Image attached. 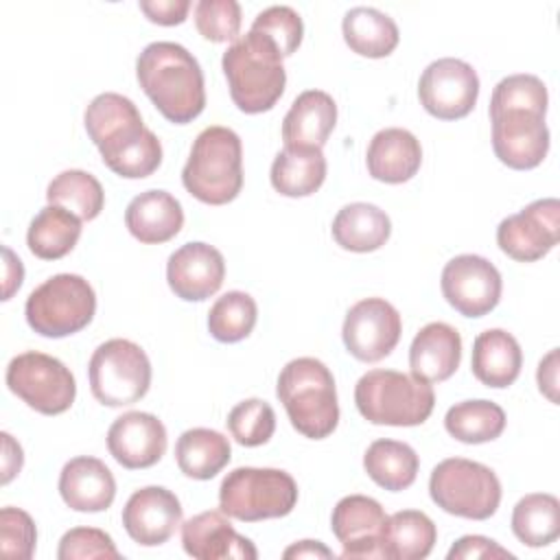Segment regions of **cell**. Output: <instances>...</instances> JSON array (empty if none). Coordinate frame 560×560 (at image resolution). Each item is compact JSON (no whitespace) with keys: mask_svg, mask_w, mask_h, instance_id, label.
I'll return each instance as SVG.
<instances>
[{"mask_svg":"<svg viewBox=\"0 0 560 560\" xmlns=\"http://www.w3.org/2000/svg\"><path fill=\"white\" fill-rule=\"evenodd\" d=\"M512 532L527 547H547L560 536V501L547 492L525 494L512 512Z\"/></svg>","mask_w":560,"mask_h":560,"instance_id":"e575fe53","label":"cell"},{"mask_svg":"<svg viewBox=\"0 0 560 560\" xmlns=\"http://www.w3.org/2000/svg\"><path fill=\"white\" fill-rule=\"evenodd\" d=\"M83 122L105 166L116 175L142 179L153 175L162 164V144L158 136L144 127L131 98L103 92L85 107Z\"/></svg>","mask_w":560,"mask_h":560,"instance_id":"6da1fadb","label":"cell"},{"mask_svg":"<svg viewBox=\"0 0 560 560\" xmlns=\"http://www.w3.org/2000/svg\"><path fill=\"white\" fill-rule=\"evenodd\" d=\"M547 85L534 74H510L501 79L490 98V114L503 109H534L547 114Z\"/></svg>","mask_w":560,"mask_h":560,"instance_id":"ab89813d","label":"cell"},{"mask_svg":"<svg viewBox=\"0 0 560 560\" xmlns=\"http://www.w3.org/2000/svg\"><path fill=\"white\" fill-rule=\"evenodd\" d=\"M400 315L383 298H365L350 306L341 328L346 350L363 363L385 359L400 341Z\"/></svg>","mask_w":560,"mask_h":560,"instance_id":"9a60e30c","label":"cell"},{"mask_svg":"<svg viewBox=\"0 0 560 560\" xmlns=\"http://www.w3.org/2000/svg\"><path fill=\"white\" fill-rule=\"evenodd\" d=\"M140 11L160 26L182 24L190 11V0H140Z\"/></svg>","mask_w":560,"mask_h":560,"instance_id":"bcb514c9","label":"cell"},{"mask_svg":"<svg viewBox=\"0 0 560 560\" xmlns=\"http://www.w3.org/2000/svg\"><path fill=\"white\" fill-rule=\"evenodd\" d=\"M96 313L92 284L77 273H57L31 291L24 304L28 326L50 339L83 330Z\"/></svg>","mask_w":560,"mask_h":560,"instance_id":"ba28073f","label":"cell"},{"mask_svg":"<svg viewBox=\"0 0 560 560\" xmlns=\"http://www.w3.org/2000/svg\"><path fill=\"white\" fill-rule=\"evenodd\" d=\"M249 31L269 37L278 46L282 57H291L298 50V46L302 44L304 24L295 9H291L287 4H276V7L260 11L254 18Z\"/></svg>","mask_w":560,"mask_h":560,"instance_id":"60d3db41","label":"cell"},{"mask_svg":"<svg viewBox=\"0 0 560 560\" xmlns=\"http://www.w3.org/2000/svg\"><path fill=\"white\" fill-rule=\"evenodd\" d=\"M291 427L311 440L328 438L339 422V402L332 372L313 357L289 361L276 385Z\"/></svg>","mask_w":560,"mask_h":560,"instance_id":"277c9868","label":"cell"},{"mask_svg":"<svg viewBox=\"0 0 560 560\" xmlns=\"http://www.w3.org/2000/svg\"><path fill=\"white\" fill-rule=\"evenodd\" d=\"M330 232L339 247L357 254H368L387 243L392 234V221L378 206L357 201L343 206L337 212Z\"/></svg>","mask_w":560,"mask_h":560,"instance_id":"83f0119b","label":"cell"},{"mask_svg":"<svg viewBox=\"0 0 560 560\" xmlns=\"http://www.w3.org/2000/svg\"><path fill=\"white\" fill-rule=\"evenodd\" d=\"M442 295L464 317H483L501 300V273L483 256L459 254L442 269Z\"/></svg>","mask_w":560,"mask_h":560,"instance_id":"5bb4252c","label":"cell"},{"mask_svg":"<svg viewBox=\"0 0 560 560\" xmlns=\"http://www.w3.org/2000/svg\"><path fill=\"white\" fill-rule=\"evenodd\" d=\"M221 66L230 96L241 112L262 114L280 101L287 85V72L282 55L269 37L249 31L228 46Z\"/></svg>","mask_w":560,"mask_h":560,"instance_id":"3957f363","label":"cell"},{"mask_svg":"<svg viewBox=\"0 0 560 560\" xmlns=\"http://www.w3.org/2000/svg\"><path fill=\"white\" fill-rule=\"evenodd\" d=\"M337 125V103L324 90L302 92L282 120V140L287 147L322 149Z\"/></svg>","mask_w":560,"mask_h":560,"instance_id":"484cf974","label":"cell"},{"mask_svg":"<svg viewBox=\"0 0 560 560\" xmlns=\"http://www.w3.org/2000/svg\"><path fill=\"white\" fill-rule=\"evenodd\" d=\"M282 558H287V560H291V558H326V560H332L335 553L319 540H300V542H293L291 547H287Z\"/></svg>","mask_w":560,"mask_h":560,"instance_id":"f907efd6","label":"cell"},{"mask_svg":"<svg viewBox=\"0 0 560 560\" xmlns=\"http://www.w3.org/2000/svg\"><path fill=\"white\" fill-rule=\"evenodd\" d=\"M271 186L284 197H308L326 179V158L317 147H287L271 162Z\"/></svg>","mask_w":560,"mask_h":560,"instance_id":"f1b7e54d","label":"cell"},{"mask_svg":"<svg viewBox=\"0 0 560 560\" xmlns=\"http://www.w3.org/2000/svg\"><path fill=\"white\" fill-rule=\"evenodd\" d=\"M4 254V293L2 300H11V295L20 289L22 280H24V267L22 260L11 252V247H2Z\"/></svg>","mask_w":560,"mask_h":560,"instance_id":"681fc988","label":"cell"},{"mask_svg":"<svg viewBox=\"0 0 560 560\" xmlns=\"http://www.w3.org/2000/svg\"><path fill=\"white\" fill-rule=\"evenodd\" d=\"M92 396L105 407H127L147 396L151 385V361L129 339L101 343L88 365Z\"/></svg>","mask_w":560,"mask_h":560,"instance_id":"30bf717a","label":"cell"},{"mask_svg":"<svg viewBox=\"0 0 560 560\" xmlns=\"http://www.w3.org/2000/svg\"><path fill=\"white\" fill-rule=\"evenodd\" d=\"M368 173L385 184L409 182L422 164L418 138L400 127H387L374 133L365 151Z\"/></svg>","mask_w":560,"mask_h":560,"instance_id":"cb8c5ba5","label":"cell"},{"mask_svg":"<svg viewBox=\"0 0 560 560\" xmlns=\"http://www.w3.org/2000/svg\"><path fill=\"white\" fill-rule=\"evenodd\" d=\"M462 361V337L444 322H431L418 330L409 348L411 376L424 383H442L455 374Z\"/></svg>","mask_w":560,"mask_h":560,"instance_id":"7402d4cb","label":"cell"},{"mask_svg":"<svg viewBox=\"0 0 560 560\" xmlns=\"http://www.w3.org/2000/svg\"><path fill=\"white\" fill-rule=\"evenodd\" d=\"M438 540L435 523L420 510H400L387 516L383 529V558L422 560Z\"/></svg>","mask_w":560,"mask_h":560,"instance_id":"d6a6232c","label":"cell"},{"mask_svg":"<svg viewBox=\"0 0 560 560\" xmlns=\"http://www.w3.org/2000/svg\"><path fill=\"white\" fill-rule=\"evenodd\" d=\"M182 525L179 499L162 486L136 490L122 508V527L142 547L164 545Z\"/></svg>","mask_w":560,"mask_h":560,"instance_id":"ac0fdd59","label":"cell"},{"mask_svg":"<svg viewBox=\"0 0 560 560\" xmlns=\"http://www.w3.org/2000/svg\"><path fill=\"white\" fill-rule=\"evenodd\" d=\"M195 24L208 42H232L241 31V4L236 0H199L195 4Z\"/></svg>","mask_w":560,"mask_h":560,"instance_id":"b9f144b4","label":"cell"},{"mask_svg":"<svg viewBox=\"0 0 560 560\" xmlns=\"http://www.w3.org/2000/svg\"><path fill=\"white\" fill-rule=\"evenodd\" d=\"M46 199L52 206H61L77 214L81 221H92L105 206V192L101 182L81 168L61 171L46 188Z\"/></svg>","mask_w":560,"mask_h":560,"instance_id":"8d00e7d4","label":"cell"},{"mask_svg":"<svg viewBox=\"0 0 560 560\" xmlns=\"http://www.w3.org/2000/svg\"><path fill=\"white\" fill-rule=\"evenodd\" d=\"M341 31L350 50L370 59L392 55L400 39L396 22L387 13L372 7L350 9L343 15Z\"/></svg>","mask_w":560,"mask_h":560,"instance_id":"f546056e","label":"cell"},{"mask_svg":"<svg viewBox=\"0 0 560 560\" xmlns=\"http://www.w3.org/2000/svg\"><path fill=\"white\" fill-rule=\"evenodd\" d=\"M422 107L440 120H457L472 112L479 96L475 68L455 57L431 61L418 81Z\"/></svg>","mask_w":560,"mask_h":560,"instance_id":"7c38bea8","label":"cell"},{"mask_svg":"<svg viewBox=\"0 0 560 560\" xmlns=\"http://www.w3.org/2000/svg\"><path fill=\"white\" fill-rule=\"evenodd\" d=\"M354 405L372 424L418 427L433 407L435 394L431 383L396 370H370L354 387Z\"/></svg>","mask_w":560,"mask_h":560,"instance_id":"8992f818","label":"cell"},{"mask_svg":"<svg viewBox=\"0 0 560 560\" xmlns=\"http://www.w3.org/2000/svg\"><path fill=\"white\" fill-rule=\"evenodd\" d=\"M228 429L241 446L267 444L276 431V413L267 400L247 398L241 400L228 413Z\"/></svg>","mask_w":560,"mask_h":560,"instance_id":"f35d334b","label":"cell"},{"mask_svg":"<svg viewBox=\"0 0 560 560\" xmlns=\"http://www.w3.org/2000/svg\"><path fill=\"white\" fill-rule=\"evenodd\" d=\"M7 385L20 400L44 416L68 411L77 396L72 372L59 359L37 350L22 352L9 361Z\"/></svg>","mask_w":560,"mask_h":560,"instance_id":"8fae6325","label":"cell"},{"mask_svg":"<svg viewBox=\"0 0 560 560\" xmlns=\"http://www.w3.org/2000/svg\"><path fill=\"white\" fill-rule=\"evenodd\" d=\"M521 346L508 330L490 328L475 337L470 368L475 378L486 387L503 389L512 385L521 374Z\"/></svg>","mask_w":560,"mask_h":560,"instance_id":"4316f807","label":"cell"},{"mask_svg":"<svg viewBox=\"0 0 560 560\" xmlns=\"http://www.w3.org/2000/svg\"><path fill=\"white\" fill-rule=\"evenodd\" d=\"M166 442L162 420L147 411H127L118 416L107 431L109 455L129 470L158 464L166 453Z\"/></svg>","mask_w":560,"mask_h":560,"instance_id":"ffe728a7","label":"cell"},{"mask_svg":"<svg viewBox=\"0 0 560 560\" xmlns=\"http://www.w3.org/2000/svg\"><path fill=\"white\" fill-rule=\"evenodd\" d=\"M59 560H118L120 551L116 549L109 534L96 527H72L68 529L57 549Z\"/></svg>","mask_w":560,"mask_h":560,"instance_id":"7bdbcfd3","label":"cell"},{"mask_svg":"<svg viewBox=\"0 0 560 560\" xmlns=\"http://www.w3.org/2000/svg\"><path fill=\"white\" fill-rule=\"evenodd\" d=\"M258 317L256 300L245 291L223 293L208 313V330L221 343H236L245 339Z\"/></svg>","mask_w":560,"mask_h":560,"instance_id":"74e56055","label":"cell"},{"mask_svg":"<svg viewBox=\"0 0 560 560\" xmlns=\"http://www.w3.org/2000/svg\"><path fill=\"white\" fill-rule=\"evenodd\" d=\"M492 149L501 164L514 171L536 168L549 151L545 114L534 109H503L490 114Z\"/></svg>","mask_w":560,"mask_h":560,"instance_id":"2e32d148","label":"cell"},{"mask_svg":"<svg viewBox=\"0 0 560 560\" xmlns=\"http://www.w3.org/2000/svg\"><path fill=\"white\" fill-rule=\"evenodd\" d=\"M444 427L457 442L483 444L503 433L505 411L492 400H464L446 411Z\"/></svg>","mask_w":560,"mask_h":560,"instance_id":"d590c367","label":"cell"},{"mask_svg":"<svg viewBox=\"0 0 560 560\" xmlns=\"http://www.w3.org/2000/svg\"><path fill=\"white\" fill-rule=\"evenodd\" d=\"M182 547L199 560H256L254 542L241 536L223 512L210 510L182 523Z\"/></svg>","mask_w":560,"mask_h":560,"instance_id":"44dd1931","label":"cell"},{"mask_svg":"<svg viewBox=\"0 0 560 560\" xmlns=\"http://www.w3.org/2000/svg\"><path fill=\"white\" fill-rule=\"evenodd\" d=\"M232 457L230 442L223 433L212 429H188L177 438L175 462L179 470L190 479H212L221 472Z\"/></svg>","mask_w":560,"mask_h":560,"instance_id":"4dcf8cb0","label":"cell"},{"mask_svg":"<svg viewBox=\"0 0 560 560\" xmlns=\"http://www.w3.org/2000/svg\"><path fill=\"white\" fill-rule=\"evenodd\" d=\"M136 77L158 112L175 122L195 120L206 107L199 61L175 42H153L136 59Z\"/></svg>","mask_w":560,"mask_h":560,"instance_id":"7a4b0ae2","label":"cell"},{"mask_svg":"<svg viewBox=\"0 0 560 560\" xmlns=\"http://www.w3.org/2000/svg\"><path fill=\"white\" fill-rule=\"evenodd\" d=\"M536 381H538L540 394H545L551 402H558V348L549 350L540 359Z\"/></svg>","mask_w":560,"mask_h":560,"instance_id":"7dc6e473","label":"cell"},{"mask_svg":"<svg viewBox=\"0 0 560 560\" xmlns=\"http://www.w3.org/2000/svg\"><path fill=\"white\" fill-rule=\"evenodd\" d=\"M560 238V201L536 199L521 212L505 217L497 228V245L518 262H534L547 256Z\"/></svg>","mask_w":560,"mask_h":560,"instance_id":"4fadbf2b","label":"cell"},{"mask_svg":"<svg viewBox=\"0 0 560 560\" xmlns=\"http://www.w3.org/2000/svg\"><path fill=\"white\" fill-rule=\"evenodd\" d=\"M37 529L31 518L20 508H2L0 510V549L4 558L28 560L35 553Z\"/></svg>","mask_w":560,"mask_h":560,"instance_id":"ee69618b","label":"cell"},{"mask_svg":"<svg viewBox=\"0 0 560 560\" xmlns=\"http://www.w3.org/2000/svg\"><path fill=\"white\" fill-rule=\"evenodd\" d=\"M2 444H4V455H2V483H9V481L22 470L24 453H22V446H20L9 433H2Z\"/></svg>","mask_w":560,"mask_h":560,"instance_id":"c3c4849f","label":"cell"},{"mask_svg":"<svg viewBox=\"0 0 560 560\" xmlns=\"http://www.w3.org/2000/svg\"><path fill=\"white\" fill-rule=\"evenodd\" d=\"M184 188L208 206H223L243 188V147L236 131L212 125L192 142L182 168Z\"/></svg>","mask_w":560,"mask_h":560,"instance_id":"5b68a950","label":"cell"},{"mask_svg":"<svg viewBox=\"0 0 560 560\" xmlns=\"http://www.w3.org/2000/svg\"><path fill=\"white\" fill-rule=\"evenodd\" d=\"M225 278L223 254L201 241L182 245L168 256L166 280L171 291L186 302H201L214 295Z\"/></svg>","mask_w":560,"mask_h":560,"instance_id":"d6986e66","label":"cell"},{"mask_svg":"<svg viewBox=\"0 0 560 560\" xmlns=\"http://www.w3.org/2000/svg\"><path fill=\"white\" fill-rule=\"evenodd\" d=\"M387 514L383 505L363 494H348L337 501L330 529L341 542V558H383V529Z\"/></svg>","mask_w":560,"mask_h":560,"instance_id":"e0dca14e","label":"cell"},{"mask_svg":"<svg viewBox=\"0 0 560 560\" xmlns=\"http://www.w3.org/2000/svg\"><path fill=\"white\" fill-rule=\"evenodd\" d=\"M295 503L298 483L280 468L241 466L228 472L219 488L221 512L245 523L287 516Z\"/></svg>","mask_w":560,"mask_h":560,"instance_id":"52a82bcc","label":"cell"},{"mask_svg":"<svg viewBox=\"0 0 560 560\" xmlns=\"http://www.w3.org/2000/svg\"><path fill=\"white\" fill-rule=\"evenodd\" d=\"M59 494L70 510L103 512L114 503L116 479L101 459L81 455L61 468Z\"/></svg>","mask_w":560,"mask_h":560,"instance_id":"603a6c76","label":"cell"},{"mask_svg":"<svg viewBox=\"0 0 560 560\" xmlns=\"http://www.w3.org/2000/svg\"><path fill=\"white\" fill-rule=\"evenodd\" d=\"M125 225L133 238L160 245L175 238L184 225L182 203L166 190H144L125 210Z\"/></svg>","mask_w":560,"mask_h":560,"instance_id":"d4e9b609","label":"cell"},{"mask_svg":"<svg viewBox=\"0 0 560 560\" xmlns=\"http://www.w3.org/2000/svg\"><path fill=\"white\" fill-rule=\"evenodd\" d=\"M429 494L446 514L486 521L501 503V481L479 462L448 457L431 470Z\"/></svg>","mask_w":560,"mask_h":560,"instance_id":"9c48e42d","label":"cell"},{"mask_svg":"<svg viewBox=\"0 0 560 560\" xmlns=\"http://www.w3.org/2000/svg\"><path fill=\"white\" fill-rule=\"evenodd\" d=\"M81 236V219L61 206L42 208L26 232L31 254L42 260H59L70 254Z\"/></svg>","mask_w":560,"mask_h":560,"instance_id":"1f68e13d","label":"cell"},{"mask_svg":"<svg viewBox=\"0 0 560 560\" xmlns=\"http://www.w3.org/2000/svg\"><path fill=\"white\" fill-rule=\"evenodd\" d=\"M448 560H470V558H514L508 549L486 536H462L446 553Z\"/></svg>","mask_w":560,"mask_h":560,"instance_id":"f6af8a7d","label":"cell"},{"mask_svg":"<svg viewBox=\"0 0 560 560\" xmlns=\"http://www.w3.org/2000/svg\"><path fill=\"white\" fill-rule=\"evenodd\" d=\"M418 466L420 459L416 451L398 440H374L363 455L368 477L389 492L409 488L416 481Z\"/></svg>","mask_w":560,"mask_h":560,"instance_id":"836d02e7","label":"cell"}]
</instances>
